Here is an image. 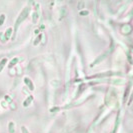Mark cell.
<instances>
[{"label":"cell","instance_id":"6da1fadb","mask_svg":"<svg viewBox=\"0 0 133 133\" xmlns=\"http://www.w3.org/2000/svg\"><path fill=\"white\" fill-rule=\"evenodd\" d=\"M27 13H28V8H25V9L23 10L22 14L19 16V19H18V20H17V22H16V25H15V27H16V28L18 27V25L20 24V22H22V21L24 20V18L27 16Z\"/></svg>","mask_w":133,"mask_h":133},{"label":"cell","instance_id":"7a4b0ae2","mask_svg":"<svg viewBox=\"0 0 133 133\" xmlns=\"http://www.w3.org/2000/svg\"><path fill=\"white\" fill-rule=\"evenodd\" d=\"M4 63H6V59H3V60H2V62L0 63V70L2 69V66H3V64H4Z\"/></svg>","mask_w":133,"mask_h":133}]
</instances>
